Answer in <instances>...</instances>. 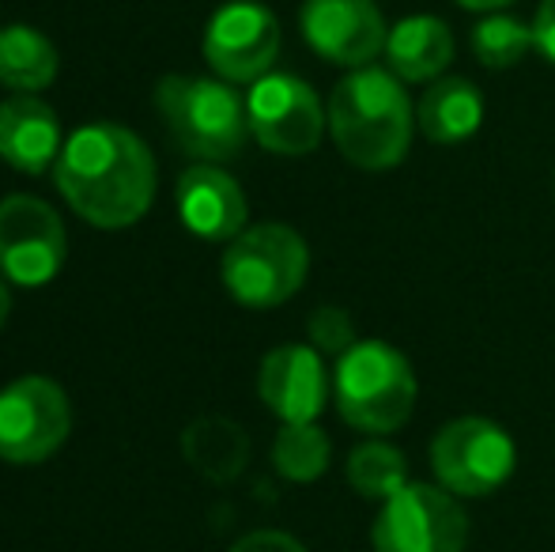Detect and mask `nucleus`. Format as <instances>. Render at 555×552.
<instances>
[{"mask_svg": "<svg viewBox=\"0 0 555 552\" xmlns=\"http://www.w3.org/2000/svg\"><path fill=\"white\" fill-rule=\"evenodd\" d=\"M53 182L80 220L99 231H121L152 208L159 170L152 147L132 129L91 121L65 140L53 163Z\"/></svg>", "mask_w": 555, "mask_h": 552, "instance_id": "1", "label": "nucleus"}, {"mask_svg": "<svg viewBox=\"0 0 555 552\" xmlns=\"http://www.w3.org/2000/svg\"><path fill=\"white\" fill-rule=\"evenodd\" d=\"M330 137L336 152L359 170H393L404 163L416 129L404 80L389 68H351L330 95Z\"/></svg>", "mask_w": 555, "mask_h": 552, "instance_id": "2", "label": "nucleus"}, {"mask_svg": "<svg viewBox=\"0 0 555 552\" xmlns=\"http://www.w3.org/2000/svg\"><path fill=\"white\" fill-rule=\"evenodd\" d=\"M416 371L389 341H356L333 368V401L348 427L389 435L416 409Z\"/></svg>", "mask_w": 555, "mask_h": 552, "instance_id": "3", "label": "nucleus"}, {"mask_svg": "<svg viewBox=\"0 0 555 552\" xmlns=\"http://www.w3.org/2000/svg\"><path fill=\"white\" fill-rule=\"evenodd\" d=\"M155 111L170 140L197 163H227L246 147V99L227 80L205 76H163L155 88Z\"/></svg>", "mask_w": 555, "mask_h": 552, "instance_id": "4", "label": "nucleus"}, {"mask_svg": "<svg viewBox=\"0 0 555 552\" xmlns=\"http://www.w3.org/2000/svg\"><path fill=\"white\" fill-rule=\"evenodd\" d=\"M310 273V246L287 223H254L227 243L220 280L234 303L249 310H269L287 303Z\"/></svg>", "mask_w": 555, "mask_h": 552, "instance_id": "5", "label": "nucleus"}, {"mask_svg": "<svg viewBox=\"0 0 555 552\" xmlns=\"http://www.w3.org/2000/svg\"><path fill=\"white\" fill-rule=\"evenodd\" d=\"M518 447L488 416H457L431 439V470L457 500H483L514 477Z\"/></svg>", "mask_w": 555, "mask_h": 552, "instance_id": "6", "label": "nucleus"}, {"mask_svg": "<svg viewBox=\"0 0 555 552\" xmlns=\"http://www.w3.org/2000/svg\"><path fill=\"white\" fill-rule=\"evenodd\" d=\"M371 545L374 552H465L468 515L450 488L409 480L382 503Z\"/></svg>", "mask_w": 555, "mask_h": 552, "instance_id": "7", "label": "nucleus"}, {"mask_svg": "<svg viewBox=\"0 0 555 552\" xmlns=\"http://www.w3.org/2000/svg\"><path fill=\"white\" fill-rule=\"evenodd\" d=\"M73 432L68 394L46 375H23L0 390V458L38 465L65 447Z\"/></svg>", "mask_w": 555, "mask_h": 552, "instance_id": "8", "label": "nucleus"}, {"mask_svg": "<svg viewBox=\"0 0 555 552\" xmlns=\"http://www.w3.org/2000/svg\"><path fill=\"white\" fill-rule=\"evenodd\" d=\"M249 137L272 155H310L330 129L318 91L292 73H269L249 88Z\"/></svg>", "mask_w": 555, "mask_h": 552, "instance_id": "9", "label": "nucleus"}, {"mask_svg": "<svg viewBox=\"0 0 555 552\" xmlns=\"http://www.w3.org/2000/svg\"><path fill=\"white\" fill-rule=\"evenodd\" d=\"M68 235L53 205L30 193L0 201V277L20 287H42L61 273Z\"/></svg>", "mask_w": 555, "mask_h": 552, "instance_id": "10", "label": "nucleus"}, {"mask_svg": "<svg viewBox=\"0 0 555 552\" xmlns=\"http://www.w3.org/2000/svg\"><path fill=\"white\" fill-rule=\"evenodd\" d=\"M280 57V20L257 0H231L208 20L205 61L227 84H257Z\"/></svg>", "mask_w": 555, "mask_h": 552, "instance_id": "11", "label": "nucleus"}, {"mask_svg": "<svg viewBox=\"0 0 555 552\" xmlns=\"http://www.w3.org/2000/svg\"><path fill=\"white\" fill-rule=\"evenodd\" d=\"M299 27L322 61L340 68L374 65L386 53V15L374 0H302Z\"/></svg>", "mask_w": 555, "mask_h": 552, "instance_id": "12", "label": "nucleus"}, {"mask_svg": "<svg viewBox=\"0 0 555 552\" xmlns=\"http://www.w3.org/2000/svg\"><path fill=\"white\" fill-rule=\"evenodd\" d=\"M333 394V375L314 345H276L257 368V398L284 424H310Z\"/></svg>", "mask_w": 555, "mask_h": 552, "instance_id": "13", "label": "nucleus"}, {"mask_svg": "<svg viewBox=\"0 0 555 552\" xmlns=\"http://www.w3.org/2000/svg\"><path fill=\"white\" fill-rule=\"evenodd\" d=\"M178 216L185 231L208 243H231L238 231H246L249 205L242 185L220 167V163H193L178 178Z\"/></svg>", "mask_w": 555, "mask_h": 552, "instance_id": "14", "label": "nucleus"}, {"mask_svg": "<svg viewBox=\"0 0 555 552\" xmlns=\"http://www.w3.org/2000/svg\"><path fill=\"white\" fill-rule=\"evenodd\" d=\"M61 147V121L50 103L38 95H20L0 103V159L23 175H46L57 163Z\"/></svg>", "mask_w": 555, "mask_h": 552, "instance_id": "15", "label": "nucleus"}, {"mask_svg": "<svg viewBox=\"0 0 555 552\" xmlns=\"http://www.w3.org/2000/svg\"><path fill=\"white\" fill-rule=\"evenodd\" d=\"M453 61V30L439 15H404L389 27L386 68L404 84H431Z\"/></svg>", "mask_w": 555, "mask_h": 552, "instance_id": "16", "label": "nucleus"}, {"mask_svg": "<svg viewBox=\"0 0 555 552\" xmlns=\"http://www.w3.org/2000/svg\"><path fill=\"white\" fill-rule=\"evenodd\" d=\"M483 126V95L465 76H439L416 103V129L431 144H461Z\"/></svg>", "mask_w": 555, "mask_h": 552, "instance_id": "17", "label": "nucleus"}, {"mask_svg": "<svg viewBox=\"0 0 555 552\" xmlns=\"http://www.w3.org/2000/svg\"><path fill=\"white\" fill-rule=\"evenodd\" d=\"M182 454L201 477L227 485L249 462V435L227 416H201L182 432Z\"/></svg>", "mask_w": 555, "mask_h": 552, "instance_id": "18", "label": "nucleus"}, {"mask_svg": "<svg viewBox=\"0 0 555 552\" xmlns=\"http://www.w3.org/2000/svg\"><path fill=\"white\" fill-rule=\"evenodd\" d=\"M57 46L42 30L27 27V23L0 27V84L4 88L20 91V95H35L57 80Z\"/></svg>", "mask_w": 555, "mask_h": 552, "instance_id": "19", "label": "nucleus"}, {"mask_svg": "<svg viewBox=\"0 0 555 552\" xmlns=\"http://www.w3.org/2000/svg\"><path fill=\"white\" fill-rule=\"evenodd\" d=\"M348 485L356 488L363 500L386 503L393 492L409 485V458L386 439H366L348 454Z\"/></svg>", "mask_w": 555, "mask_h": 552, "instance_id": "20", "label": "nucleus"}, {"mask_svg": "<svg viewBox=\"0 0 555 552\" xmlns=\"http://www.w3.org/2000/svg\"><path fill=\"white\" fill-rule=\"evenodd\" d=\"M333 462V442L322 427L310 424H284L272 439V470L292 485H310L325 477Z\"/></svg>", "mask_w": 555, "mask_h": 552, "instance_id": "21", "label": "nucleus"}, {"mask_svg": "<svg viewBox=\"0 0 555 552\" xmlns=\"http://www.w3.org/2000/svg\"><path fill=\"white\" fill-rule=\"evenodd\" d=\"M473 57L491 73H506V68L521 65L529 57V50H537L533 42V23H521L514 15L503 12H483V20L468 35Z\"/></svg>", "mask_w": 555, "mask_h": 552, "instance_id": "22", "label": "nucleus"}, {"mask_svg": "<svg viewBox=\"0 0 555 552\" xmlns=\"http://www.w3.org/2000/svg\"><path fill=\"white\" fill-rule=\"evenodd\" d=\"M307 337L322 356L340 360V356L359 341V333H356V322H351V314L344 307H318L314 314L307 318Z\"/></svg>", "mask_w": 555, "mask_h": 552, "instance_id": "23", "label": "nucleus"}, {"mask_svg": "<svg viewBox=\"0 0 555 552\" xmlns=\"http://www.w3.org/2000/svg\"><path fill=\"white\" fill-rule=\"evenodd\" d=\"M227 552H307V545L284 530H254L234 541Z\"/></svg>", "mask_w": 555, "mask_h": 552, "instance_id": "24", "label": "nucleus"}, {"mask_svg": "<svg viewBox=\"0 0 555 552\" xmlns=\"http://www.w3.org/2000/svg\"><path fill=\"white\" fill-rule=\"evenodd\" d=\"M533 42H537V53L555 65V0H541V8H537Z\"/></svg>", "mask_w": 555, "mask_h": 552, "instance_id": "25", "label": "nucleus"}, {"mask_svg": "<svg viewBox=\"0 0 555 552\" xmlns=\"http://www.w3.org/2000/svg\"><path fill=\"white\" fill-rule=\"evenodd\" d=\"M457 8H465V12H499V8L514 4V0H453Z\"/></svg>", "mask_w": 555, "mask_h": 552, "instance_id": "26", "label": "nucleus"}, {"mask_svg": "<svg viewBox=\"0 0 555 552\" xmlns=\"http://www.w3.org/2000/svg\"><path fill=\"white\" fill-rule=\"evenodd\" d=\"M8 310H12V295H8V284H4V277H0V330H4V322H8Z\"/></svg>", "mask_w": 555, "mask_h": 552, "instance_id": "27", "label": "nucleus"}, {"mask_svg": "<svg viewBox=\"0 0 555 552\" xmlns=\"http://www.w3.org/2000/svg\"><path fill=\"white\" fill-rule=\"evenodd\" d=\"M552 185H555V178H552Z\"/></svg>", "mask_w": 555, "mask_h": 552, "instance_id": "28", "label": "nucleus"}]
</instances>
